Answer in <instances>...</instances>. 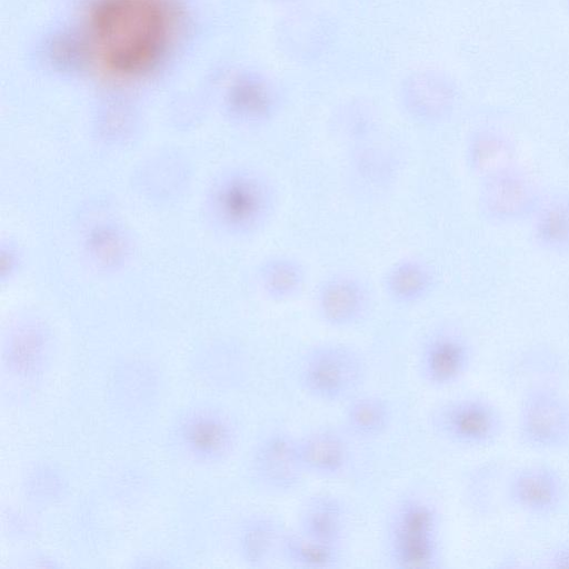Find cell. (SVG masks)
<instances>
[{
    "label": "cell",
    "mask_w": 569,
    "mask_h": 569,
    "mask_svg": "<svg viewBox=\"0 0 569 569\" xmlns=\"http://www.w3.org/2000/svg\"><path fill=\"white\" fill-rule=\"evenodd\" d=\"M565 6H566V9H567V11L569 13V0H565Z\"/></svg>",
    "instance_id": "obj_27"
},
{
    "label": "cell",
    "mask_w": 569,
    "mask_h": 569,
    "mask_svg": "<svg viewBox=\"0 0 569 569\" xmlns=\"http://www.w3.org/2000/svg\"><path fill=\"white\" fill-rule=\"evenodd\" d=\"M365 373V360L356 349L342 343H325L307 353L299 380L309 396L335 402L356 391Z\"/></svg>",
    "instance_id": "obj_4"
},
{
    "label": "cell",
    "mask_w": 569,
    "mask_h": 569,
    "mask_svg": "<svg viewBox=\"0 0 569 569\" xmlns=\"http://www.w3.org/2000/svg\"><path fill=\"white\" fill-rule=\"evenodd\" d=\"M279 549L289 565L302 569L333 568L341 556V547L317 541L298 530L282 535Z\"/></svg>",
    "instance_id": "obj_21"
},
{
    "label": "cell",
    "mask_w": 569,
    "mask_h": 569,
    "mask_svg": "<svg viewBox=\"0 0 569 569\" xmlns=\"http://www.w3.org/2000/svg\"><path fill=\"white\" fill-rule=\"evenodd\" d=\"M271 1L274 2L276 4H292L300 0H271Z\"/></svg>",
    "instance_id": "obj_26"
},
{
    "label": "cell",
    "mask_w": 569,
    "mask_h": 569,
    "mask_svg": "<svg viewBox=\"0 0 569 569\" xmlns=\"http://www.w3.org/2000/svg\"><path fill=\"white\" fill-rule=\"evenodd\" d=\"M532 237L547 252L569 253V192L541 201L533 213Z\"/></svg>",
    "instance_id": "obj_16"
},
{
    "label": "cell",
    "mask_w": 569,
    "mask_h": 569,
    "mask_svg": "<svg viewBox=\"0 0 569 569\" xmlns=\"http://www.w3.org/2000/svg\"><path fill=\"white\" fill-rule=\"evenodd\" d=\"M506 493L519 511L533 517L555 515L567 496L565 479L548 465L520 467L507 480Z\"/></svg>",
    "instance_id": "obj_11"
},
{
    "label": "cell",
    "mask_w": 569,
    "mask_h": 569,
    "mask_svg": "<svg viewBox=\"0 0 569 569\" xmlns=\"http://www.w3.org/2000/svg\"><path fill=\"white\" fill-rule=\"evenodd\" d=\"M211 200L216 218L228 231L249 234L270 219L276 194L261 174L241 170L227 174L217 183Z\"/></svg>",
    "instance_id": "obj_3"
},
{
    "label": "cell",
    "mask_w": 569,
    "mask_h": 569,
    "mask_svg": "<svg viewBox=\"0 0 569 569\" xmlns=\"http://www.w3.org/2000/svg\"><path fill=\"white\" fill-rule=\"evenodd\" d=\"M256 481L276 493L293 491L306 473L298 453L297 439L284 431H271L256 445L251 456Z\"/></svg>",
    "instance_id": "obj_10"
},
{
    "label": "cell",
    "mask_w": 569,
    "mask_h": 569,
    "mask_svg": "<svg viewBox=\"0 0 569 569\" xmlns=\"http://www.w3.org/2000/svg\"><path fill=\"white\" fill-rule=\"evenodd\" d=\"M173 28L168 0H97L86 20L84 47L101 72L132 79L160 61Z\"/></svg>",
    "instance_id": "obj_1"
},
{
    "label": "cell",
    "mask_w": 569,
    "mask_h": 569,
    "mask_svg": "<svg viewBox=\"0 0 569 569\" xmlns=\"http://www.w3.org/2000/svg\"><path fill=\"white\" fill-rule=\"evenodd\" d=\"M510 141L493 129H481L470 138L467 159L470 169L482 179L512 164Z\"/></svg>",
    "instance_id": "obj_19"
},
{
    "label": "cell",
    "mask_w": 569,
    "mask_h": 569,
    "mask_svg": "<svg viewBox=\"0 0 569 569\" xmlns=\"http://www.w3.org/2000/svg\"><path fill=\"white\" fill-rule=\"evenodd\" d=\"M391 420L388 402L376 395H365L350 401L346 410V422L350 431L360 438L382 435Z\"/></svg>",
    "instance_id": "obj_23"
},
{
    "label": "cell",
    "mask_w": 569,
    "mask_h": 569,
    "mask_svg": "<svg viewBox=\"0 0 569 569\" xmlns=\"http://www.w3.org/2000/svg\"><path fill=\"white\" fill-rule=\"evenodd\" d=\"M388 556L399 569H432L439 566V518L421 498L400 501L389 520Z\"/></svg>",
    "instance_id": "obj_2"
},
{
    "label": "cell",
    "mask_w": 569,
    "mask_h": 569,
    "mask_svg": "<svg viewBox=\"0 0 569 569\" xmlns=\"http://www.w3.org/2000/svg\"><path fill=\"white\" fill-rule=\"evenodd\" d=\"M517 435L527 448L558 450L569 445V400L548 386L528 390L519 405Z\"/></svg>",
    "instance_id": "obj_6"
},
{
    "label": "cell",
    "mask_w": 569,
    "mask_h": 569,
    "mask_svg": "<svg viewBox=\"0 0 569 569\" xmlns=\"http://www.w3.org/2000/svg\"><path fill=\"white\" fill-rule=\"evenodd\" d=\"M281 533L278 523L269 516H254L239 530L237 548L240 558L250 566H262L277 547Z\"/></svg>",
    "instance_id": "obj_20"
},
{
    "label": "cell",
    "mask_w": 569,
    "mask_h": 569,
    "mask_svg": "<svg viewBox=\"0 0 569 569\" xmlns=\"http://www.w3.org/2000/svg\"><path fill=\"white\" fill-rule=\"evenodd\" d=\"M547 561L549 567L569 568V545H562L553 549Z\"/></svg>",
    "instance_id": "obj_25"
},
{
    "label": "cell",
    "mask_w": 569,
    "mask_h": 569,
    "mask_svg": "<svg viewBox=\"0 0 569 569\" xmlns=\"http://www.w3.org/2000/svg\"><path fill=\"white\" fill-rule=\"evenodd\" d=\"M540 203L533 180L513 166L483 178L479 207L491 221L512 222L533 216Z\"/></svg>",
    "instance_id": "obj_9"
},
{
    "label": "cell",
    "mask_w": 569,
    "mask_h": 569,
    "mask_svg": "<svg viewBox=\"0 0 569 569\" xmlns=\"http://www.w3.org/2000/svg\"><path fill=\"white\" fill-rule=\"evenodd\" d=\"M49 345L46 336L33 328L14 333L3 349V363L11 376L32 379L47 363Z\"/></svg>",
    "instance_id": "obj_17"
},
{
    "label": "cell",
    "mask_w": 569,
    "mask_h": 569,
    "mask_svg": "<svg viewBox=\"0 0 569 569\" xmlns=\"http://www.w3.org/2000/svg\"><path fill=\"white\" fill-rule=\"evenodd\" d=\"M262 290L273 300L295 297L305 282V271L296 260L278 257L264 262L259 272Z\"/></svg>",
    "instance_id": "obj_24"
},
{
    "label": "cell",
    "mask_w": 569,
    "mask_h": 569,
    "mask_svg": "<svg viewBox=\"0 0 569 569\" xmlns=\"http://www.w3.org/2000/svg\"><path fill=\"white\" fill-rule=\"evenodd\" d=\"M431 420L443 439L466 448L489 447L505 430L501 410L481 397L449 400L433 411Z\"/></svg>",
    "instance_id": "obj_5"
},
{
    "label": "cell",
    "mask_w": 569,
    "mask_h": 569,
    "mask_svg": "<svg viewBox=\"0 0 569 569\" xmlns=\"http://www.w3.org/2000/svg\"><path fill=\"white\" fill-rule=\"evenodd\" d=\"M399 99L412 120L436 124L453 113L459 100V88L448 72L423 68L411 71L402 79Z\"/></svg>",
    "instance_id": "obj_8"
},
{
    "label": "cell",
    "mask_w": 569,
    "mask_h": 569,
    "mask_svg": "<svg viewBox=\"0 0 569 569\" xmlns=\"http://www.w3.org/2000/svg\"><path fill=\"white\" fill-rule=\"evenodd\" d=\"M472 362L470 343L453 331L433 333L422 346L418 367L431 387L445 388L459 381Z\"/></svg>",
    "instance_id": "obj_12"
},
{
    "label": "cell",
    "mask_w": 569,
    "mask_h": 569,
    "mask_svg": "<svg viewBox=\"0 0 569 569\" xmlns=\"http://www.w3.org/2000/svg\"><path fill=\"white\" fill-rule=\"evenodd\" d=\"M433 277L423 263L406 259L389 269L385 288L396 302L409 305L425 298L430 292Z\"/></svg>",
    "instance_id": "obj_22"
},
{
    "label": "cell",
    "mask_w": 569,
    "mask_h": 569,
    "mask_svg": "<svg viewBox=\"0 0 569 569\" xmlns=\"http://www.w3.org/2000/svg\"><path fill=\"white\" fill-rule=\"evenodd\" d=\"M347 525V511L340 499L320 493L309 498L302 507L298 531L317 541L341 547Z\"/></svg>",
    "instance_id": "obj_15"
},
{
    "label": "cell",
    "mask_w": 569,
    "mask_h": 569,
    "mask_svg": "<svg viewBox=\"0 0 569 569\" xmlns=\"http://www.w3.org/2000/svg\"><path fill=\"white\" fill-rule=\"evenodd\" d=\"M279 107L280 93L277 86L262 76L242 81L233 96V110L247 122H264L278 112Z\"/></svg>",
    "instance_id": "obj_18"
},
{
    "label": "cell",
    "mask_w": 569,
    "mask_h": 569,
    "mask_svg": "<svg viewBox=\"0 0 569 569\" xmlns=\"http://www.w3.org/2000/svg\"><path fill=\"white\" fill-rule=\"evenodd\" d=\"M298 453L306 473L336 477L348 467L350 451L345 438L331 429H318L297 439Z\"/></svg>",
    "instance_id": "obj_13"
},
{
    "label": "cell",
    "mask_w": 569,
    "mask_h": 569,
    "mask_svg": "<svg viewBox=\"0 0 569 569\" xmlns=\"http://www.w3.org/2000/svg\"><path fill=\"white\" fill-rule=\"evenodd\" d=\"M172 439L187 459L213 465L232 453L238 433L234 422L223 411L197 407L180 416L173 426Z\"/></svg>",
    "instance_id": "obj_7"
},
{
    "label": "cell",
    "mask_w": 569,
    "mask_h": 569,
    "mask_svg": "<svg viewBox=\"0 0 569 569\" xmlns=\"http://www.w3.org/2000/svg\"><path fill=\"white\" fill-rule=\"evenodd\" d=\"M367 293L359 281L346 277H333L319 289L318 312L332 327H348L356 323L367 308Z\"/></svg>",
    "instance_id": "obj_14"
}]
</instances>
